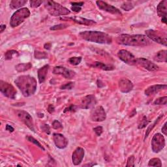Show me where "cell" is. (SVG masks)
Instances as JSON below:
<instances>
[{
  "mask_svg": "<svg viewBox=\"0 0 167 167\" xmlns=\"http://www.w3.org/2000/svg\"><path fill=\"white\" fill-rule=\"evenodd\" d=\"M117 43L124 46H147L152 44V40L144 35L121 34L116 38Z\"/></svg>",
  "mask_w": 167,
  "mask_h": 167,
  "instance_id": "6da1fadb",
  "label": "cell"
},
{
  "mask_svg": "<svg viewBox=\"0 0 167 167\" xmlns=\"http://www.w3.org/2000/svg\"><path fill=\"white\" fill-rule=\"evenodd\" d=\"M15 83L26 97L32 96L37 90V80L33 76L30 75L19 76L16 78Z\"/></svg>",
  "mask_w": 167,
  "mask_h": 167,
  "instance_id": "7a4b0ae2",
  "label": "cell"
},
{
  "mask_svg": "<svg viewBox=\"0 0 167 167\" xmlns=\"http://www.w3.org/2000/svg\"><path fill=\"white\" fill-rule=\"evenodd\" d=\"M79 36L86 41L98 44H109L112 42L110 35L98 31H84L79 33Z\"/></svg>",
  "mask_w": 167,
  "mask_h": 167,
  "instance_id": "3957f363",
  "label": "cell"
},
{
  "mask_svg": "<svg viewBox=\"0 0 167 167\" xmlns=\"http://www.w3.org/2000/svg\"><path fill=\"white\" fill-rule=\"evenodd\" d=\"M43 4L48 13L53 16H66L71 13L70 11L67 8L54 1L46 0L43 1Z\"/></svg>",
  "mask_w": 167,
  "mask_h": 167,
  "instance_id": "277c9868",
  "label": "cell"
},
{
  "mask_svg": "<svg viewBox=\"0 0 167 167\" xmlns=\"http://www.w3.org/2000/svg\"><path fill=\"white\" fill-rule=\"evenodd\" d=\"M30 11L26 7L18 9L12 15L10 20V26L12 28L18 27L19 25L24 22L26 18L30 16Z\"/></svg>",
  "mask_w": 167,
  "mask_h": 167,
  "instance_id": "5b68a950",
  "label": "cell"
},
{
  "mask_svg": "<svg viewBox=\"0 0 167 167\" xmlns=\"http://www.w3.org/2000/svg\"><path fill=\"white\" fill-rule=\"evenodd\" d=\"M145 36L151 40L157 42L160 44L166 46L167 39L166 32H161L159 31L154 30H147L145 31Z\"/></svg>",
  "mask_w": 167,
  "mask_h": 167,
  "instance_id": "8992f818",
  "label": "cell"
},
{
  "mask_svg": "<svg viewBox=\"0 0 167 167\" xmlns=\"http://www.w3.org/2000/svg\"><path fill=\"white\" fill-rule=\"evenodd\" d=\"M0 91L4 96L11 99H15L17 94L13 85L3 80L0 81Z\"/></svg>",
  "mask_w": 167,
  "mask_h": 167,
  "instance_id": "52a82bcc",
  "label": "cell"
},
{
  "mask_svg": "<svg viewBox=\"0 0 167 167\" xmlns=\"http://www.w3.org/2000/svg\"><path fill=\"white\" fill-rule=\"evenodd\" d=\"M152 149L154 153H159L165 146V139L161 133L155 134L152 140Z\"/></svg>",
  "mask_w": 167,
  "mask_h": 167,
  "instance_id": "ba28073f",
  "label": "cell"
},
{
  "mask_svg": "<svg viewBox=\"0 0 167 167\" xmlns=\"http://www.w3.org/2000/svg\"><path fill=\"white\" fill-rule=\"evenodd\" d=\"M119 59L123 61L124 63L129 65H137V59L135 56L127 50H120L118 52Z\"/></svg>",
  "mask_w": 167,
  "mask_h": 167,
  "instance_id": "9c48e42d",
  "label": "cell"
},
{
  "mask_svg": "<svg viewBox=\"0 0 167 167\" xmlns=\"http://www.w3.org/2000/svg\"><path fill=\"white\" fill-rule=\"evenodd\" d=\"M16 115L18 117V118L22 121V122L30 129L31 131L35 132L34 128V123L32 116L24 110H18L16 112Z\"/></svg>",
  "mask_w": 167,
  "mask_h": 167,
  "instance_id": "30bf717a",
  "label": "cell"
},
{
  "mask_svg": "<svg viewBox=\"0 0 167 167\" xmlns=\"http://www.w3.org/2000/svg\"><path fill=\"white\" fill-rule=\"evenodd\" d=\"M90 118L92 121H95V122H101L105 120L106 118V114L103 107L98 106L93 109L90 114Z\"/></svg>",
  "mask_w": 167,
  "mask_h": 167,
  "instance_id": "8fae6325",
  "label": "cell"
},
{
  "mask_svg": "<svg viewBox=\"0 0 167 167\" xmlns=\"http://www.w3.org/2000/svg\"><path fill=\"white\" fill-rule=\"evenodd\" d=\"M53 73L54 75H61L67 79H72L76 75V73L73 70L69 69L65 67L56 66L53 69Z\"/></svg>",
  "mask_w": 167,
  "mask_h": 167,
  "instance_id": "7c38bea8",
  "label": "cell"
},
{
  "mask_svg": "<svg viewBox=\"0 0 167 167\" xmlns=\"http://www.w3.org/2000/svg\"><path fill=\"white\" fill-rule=\"evenodd\" d=\"M137 65L142 67L145 70L152 72V71H156L159 69V67L157 64L153 63L149 59H147L144 58H139L137 59Z\"/></svg>",
  "mask_w": 167,
  "mask_h": 167,
  "instance_id": "4fadbf2b",
  "label": "cell"
},
{
  "mask_svg": "<svg viewBox=\"0 0 167 167\" xmlns=\"http://www.w3.org/2000/svg\"><path fill=\"white\" fill-rule=\"evenodd\" d=\"M96 4L97 7H99V9H101V10L102 11H106L107 12V13L112 14V15H122L121 12L118 9H117L113 5H111L108 4L106 2H104L103 1H97Z\"/></svg>",
  "mask_w": 167,
  "mask_h": 167,
  "instance_id": "5bb4252c",
  "label": "cell"
},
{
  "mask_svg": "<svg viewBox=\"0 0 167 167\" xmlns=\"http://www.w3.org/2000/svg\"><path fill=\"white\" fill-rule=\"evenodd\" d=\"M97 103L96 97L94 95H88L84 97L81 101L80 108L82 109H90L94 108Z\"/></svg>",
  "mask_w": 167,
  "mask_h": 167,
  "instance_id": "9a60e30c",
  "label": "cell"
},
{
  "mask_svg": "<svg viewBox=\"0 0 167 167\" xmlns=\"http://www.w3.org/2000/svg\"><path fill=\"white\" fill-rule=\"evenodd\" d=\"M53 140L56 146L59 149H65L67 146L69 141L63 135L59 133H54L53 135Z\"/></svg>",
  "mask_w": 167,
  "mask_h": 167,
  "instance_id": "2e32d148",
  "label": "cell"
},
{
  "mask_svg": "<svg viewBox=\"0 0 167 167\" xmlns=\"http://www.w3.org/2000/svg\"><path fill=\"white\" fill-rule=\"evenodd\" d=\"M157 15L161 18L162 22L166 24V15H167V1L163 0L158 4L157 7Z\"/></svg>",
  "mask_w": 167,
  "mask_h": 167,
  "instance_id": "e0dca14e",
  "label": "cell"
},
{
  "mask_svg": "<svg viewBox=\"0 0 167 167\" xmlns=\"http://www.w3.org/2000/svg\"><path fill=\"white\" fill-rule=\"evenodd\" d=\"M85 155V152L82 147H78L73 152L72 155V161L74 165L78 166L82 163Z\"/></svg>",
  "mask_w": 167,
  "mask_h": 167,
  "instance_id": "ac0fdd59",
  "label": "cell"
},
{
  "mask_svg": "<svg viewBox=\"0 0 167 167\" xmlns=\"http://www.w3.org/2000/svg\"><path fill=\"white\" fill-rule=\"evenodd\" d=\"M119 90L123 94L130 92L133 88V84L127 78H122L119 81Z\"/></svg>",
  "mask_w": 167,
  "mask_h": 167,
  "instance_id": "d6986e66",
  "label": "cell"
},
{
  "mask_svg": "<svg viewBox=\"0 0 167 167\" xmlns=\"http://www.w3.org/2000/svg\"><path fill=\"white\" fill-rule=\"evenodd\" d=\"M167 86L166 84H156L152 85L149 86L145 90L144 94L147 96H152V95H156L159 92L163 91V90H166Z\"/></svg>",
  "mask_w": 167,
  "mask_h": 167,
  "instance_id": "ffe728a7",
  "label": "cell"
},
{
  "mask_svg": "<svg viewBox=\"0 0 167 167\" xmlns=\"http://www.w3.org/2000/svg\"><path fill=\"white\" fill-rule=\"evenodd\" d=\"M66 19L71 20L72 21H73V22L78 24L84 25V26H91V25H94L96 24V22L94 20H89V19L82 18V17H79V16H78H78H73V17L67 18Z\"/></svg>",
  "mask_w": 167,
  "mask_h": 167,
  "instance_id": "44dd1931",
  "label": "cell"
},
{
  "mask_svg": "<svg viewBox=\"0 0 167 167\" xmlns=\"http://www.w3.org/2000/svg\"><path fill=\"white\" fill-rule=\"evenodd\" d=\"M50 66L49 65H45L42 67L38 69L37 75H38V80L40 84H42L45 82L46 78V76L48 72Z\"/></svg>",
  "mask_w": 167,
  "mask_h": 167,
  "instance_id": "7402d4cb",
  "label": "cell"
},
{
  "mask_svg": "<svg viewBox=\"0 0 167 167\" xmlns=\"http://www.w3.org/2000/svg\"><path fill=\"white\" fill-rule=\"evenodd\" d=\"M90 66L92 67L102 69L103 71H112L115 69V67L112 65H108L99 61H95L93 63L92 65H90Z\"/></svg>",
  "mask_w": 167,
  "mask_h": 167,
  "instance_id": "603a6c76",
  "label": "cell"
},
{
  "mask_svg": "<svg viewBox=\"0 0 167 167\" xmlns=\"http://www.w3.org/2000/svg\"><path fill=\"white\" fill-rule=\"evenodd\" d=\"M167 58V51L166 50H162L157 52L154 57L155 61L157 62H164L166 63Z\"/></svg>",
  "mask_w": 167,
  "mask_h": 167,
  "instance_id": "cb8c5ba5",
  "label": "cell"
},
{
  "mask_svg": "<svg viewBox=\"0 0 167 167\" xmlns=\"http://www.w3.org/2000/svg\"><path fill=\"white\" fill-rule=\"evenodd\" d=\"M32 67V64L31 63H19L15 66V70L19 73L25 72L26 71H28L29 69Z\"/></svg>",
  "mask_w": 167,
  "mask_h": 167,
  "instance_id": "d4e9b609",
  "label": "cell"
},
{
  "mask_svg": "<svg viewBox=\"0 0 167 167\" xmlns=\"http://www.w3.org/2000/svg\"><path fill=\"white\" fill-rule=\"evenodd\" d=\"M26 0H13L10 3V7L12 9H16L20 8L27 3Z\"/></svg>",
  "mask_w": 167,
  "mask_h": 167,
  "instance_id": "484cf974",
  "label": "cell"
},
{
  "mask_svg": "<svg viewBox=\"0 0 167 167\" xmlns=\"http://www.w3.org/2000/svg\"><path fill=\"white\" fill-rule=\"evenodd\" d=\"M14 56H19L18 52L15 51V50H11V51H8L5 52V60H10L13 58Z\"/></svg>",
  "mask_w": 167,
  "mask_h": 167,
  "instance_id": "4316f807",
  "label": "cell"
},
{
  "mask_svg": "<svg viewBox=\"0 0 167 167\" xmlns=\"http://www.w3.org/2000/svg\"><path fill=\"white\" fill-rule=\"evenodd\" d=\"M148 166H162L161 161L159 158H153L149 161Z\"/></svg>",
  "mask_w": 167,
  "mask_h": 167,
  "instance_id": "83f0119b",
  "label": "cell"
},
{
  "mask_svg": "<svg viewBox=\"0 0 167 167\" xmlns=\"http://www.w3.org/2000/svg\"><path fill=\"white\" fill-rule=\"evenodd\" d=\"M69 63L72 65H78L82 61V57H72L68 59Z\"/></svg>",
  "mask_w": 167,
  "mask_h": 167,
  "instance_id": "f1b7e54d",
  "label": "cell"
},
{
  "mask_svg": "<svg viewBox=\"0 0 167 167\" xmlns=\"http://www.w3.org/2000/svg\"><path fill=\"white\" fill-rule=\"evenodd\" d=\"M26 139H27L29 142L33 143V144H34L35 145H36L37 146L40 147V149H42V150H44V147L42 146V144H40V143L39 141H38L37 140H36L35 138H34L33 137H32V136H27V137H26Z\"/></svg>",
  "mask_w": 167,
  "mask_h": 167,
  "instance_id": "f546056e",
  "label": "cell"
},
{
  "mask_svg": "<svg viewBox=\"0 0 167 167\" xmlns=\"http://www.w3.org/2000/svg\"><path fill=\"white\" fill-rule=\"evenodd\" d=\"M167 102V97H162L157 99L156 101L154 102V105H166Z\"/></svg>",
  "mask_w": 167,
  "mask_h": 167,
  "instance_id": "4dcf8cb0",
  "label": "cell"
},
{
  "mask_svg": "<svg viewBox=\"0 0 167 167\" xmlns=\"http://www.w3.org/2000/svg\"><path fill=\"white\" fill-rule=\"evenodd\" d=\"M163 114H162L160 115L158 118H157V120L155 121V122L154 123V124H152V126H149V127L147 128V129L146 131V133H145V138H144V139H145L147 137H148V135L149 134V133H150V131H151L152 129H153V128H154L155 126H156V124L159 122V120H160V119H161V118H163Z\"/></svg>",
  "mask_w": 167,
  "mask_h": 167,
  "instance_id": "1f68e13d",
  "label": "cell"
},
{
  "mask_svg": "<svg viewBox=\"0 0 167 167\" xmlns=\"http://www.w3.org/2000/svg\"><path fill=\"white\" fill-rule=\"evenodd\" d=\"M148 123H149V121L147 120V117L145 116H143L141 120H140V122L139 123H138V128L139 129H143L146 127V125Z\"/></svg>",
  "mask_w": 167,
  "mask_h": 167,
  "instance_id": "d6a6232c",
  "label": "cell"
},
{
  "mask_svg": "<svg viewBox=\"0 0 167 167\" xmlns=\"http://www.w3.org/2000/svg\"><path fill=\"white\" fill-rule=\"evenodd\" d=\"M34 57L35 59H46L48 58V54L44 52L35 51L34 52Z\"/></svg>",
  "mask_w": 167,
  "mask_h": 167,
  "instance_id": "836d02e7",
  "label": "cell"
},
{
  "mask_svg": "<svg viewBox=\"0 0 167 167\" xmlns=\"http://www.w3.org/2000/svg\"><path fill=\"white\" fill-rule=\"evenodd\" d=\"M135 5L133 4L132 2L131 1H127L125 2L123 4H122V5L121 6V7L122 9H123L124 11H129L131 9H133L134 8Z\"/></svg>",
  "mask_w": 167,
  "mask_h": 167,
  "instance_id": "e575fe53",
  "label": "cell"
},
{
  "mask_svg": "<svg viewBox=\"0 0 167 167\" xmlns=\"http://www.w3.org/2000/svg\"><path fill=\"white\" fill-rule=\"evenodd\" d=\"M69 27V25L67 24H59L58 25H55L54 26H52L50 30H52V31H57V30H64Z\"/></svg>",
  "mask_w": 167,
  "mask_h": 167,
  "instance_id": "d590c367",
  "label": "cell"
},
{
  "mask_svg": "<svg viewBox=\"0 0 167 167\" xmlns=\"http://www.w3.org/2000/svg\"><path fill=\"white\" fill-rule=\"evenodd\" d=\"M78 108H79V106L75 105V104H71V105L68 106L67 108H65V110H63V112L66 113V112H75L77 110Z\"/></svg>",
  "mask_w": 167,
  "mask_h": 167,
  "instance_id": "8d00e7d4",
  "label": "cell"
},
{
  "mask_svg": "<svg viewBox=\"0 0 167 167\" xmlns=\"http://www.w3.org/2000/svg\"><path fill=\"white\" fill-rule=\"evenodd\" d=\"M43 3L42 1H38V0H32L30 1V6L32 8H37L40 6V5Z\"/></svg>",
  "mask_w": 167,
  "mask_h": 167,
  "instance_id": "74e56055",
  "label": "cell"
},
{
  "mask_svg": "<svg viewBox=\"0 0 167 167\" xmlns=\"http://www.w3.org/2000/svg\"><path fill=\"white\" fill-rule=\"evenodd\" d=\"M75 86V82H69L61 86L60 87L61 90H71Z\"/></svg>",
  "mask_w": 167,
  "mask_h": 167,
  "instance_id": "f35d334b",
  "label": "cell"
},
{
  "mask_svg": "<svg viewBox=\"0 0 167 167\" xmlns=\"http://www.w3.org/2000/svg\"><path fill=\"white\" fill-rule=\"evenodd\" d=\"M135 157L134 156H131L129 157L127 161V164H126V166H135Z\"/></svg>",
  "mask_w": 167,
  "mask_h": 167,
  "instance_id": "ab89813d",
  "label": "cell"
},
{
  "mask_svg": "<svg viewBox=\"0 0 167 167\" xmlns=\"http://www.w3.org/2000/svg\"><path fill=\"white\" fill-rule=\"evenodd\" d=\"M52 128L54 129H63V125L62 124L59 122L58 120H54L53 122L52 123Z\"/></svg>",
  "mask_w": 167,
  "mask_h": 167,
  "instance_id": "60d3db41",
  "label": "cell"
},
{
  "mask_svg": "<svg viewBox=\"0 0 167 167\" xmlns=\"http://www.w3.org/2000/svg\"><path fill=\"white\" fill-rule=\"evenodd\" d=\"M40 128H41L42 131L45 133H46L47 135L51 134V127L48 124H42L40 126Z\"/></svg>",
  "mask_w": 167,
  "mask_h": 167,
  "instance_id": "b9f144b4",
  "label": "cell"
},
{
  "mask_svg": "<svg viewBox=\"0 0 167 167\" xmlns=\"http://www.w3.org/2000/svg\"><path fill=\"white\" fill-rule=\"evenodd\" d=\"M93 130L94 131L95 134L97 135V136H98V137H100L102 135V132H103V128L101 126H98V127H95L93 129Z\"/></svg>",
  "mask_w": 167,
  "mask_h": 167,
  "instance_id": "7bdbcfd3",
  "label": "cell"
},
{
  "mask_svg": "<svg viewBox=\"0 0 167 167\" xmlns=\"http://www.w3.org/2000/svg\"><path fill=\"white\" fill-rule=\"evenodd\" d=\"M71 11H73V12H75V13H79L80 11L82 10V8L81 7H78V6H75V5H73L71 7Z\"/></svg>",
  "mask_w": 167,
  "mask_h": 167,
  "instance_id": "ee69618b",
  "label": "cell"
},
{
  "mask_svg": "<svg viewBox=\"0 0 167 167\" xmlns=\"http://www.w3.org/2000/svg\"><path fill=\"white\" fill-rule=\"evenodd\" d=\"M47 110L50 114H52L55 111V107L53 104H49L47 108Z\"/></svg>",
  "mask_w": 167,
  "mask_h": 167,
  "instance_id": "f6af8a7d",
  "label": "cell"
},
{
  "mask_svg": "<svg viewBox=\"0 0 167 167\" xmlns=\"http://www.w3.org/2000/svg\"><path fill=\"white\" fill-rule=\"evenodd\" d=\"M5 129H6V131H7L10 133H13V132H14V131H15V129H14V127H12V126L10 125H8V124L7 125H6V126H5Z\"/></svg>",
  "mask_w": 167,
  "mask_h": 167,
  "instance_id": "bcb514c9",
  "label": "cell"
},
{
  "mask_svg": "<svg viewBox=\"0 0 167 167\" xmlns=\"http://www.w3.org/2000/svg\"><path fill=\"white\" fill-rule=\"evenodd\" d=\"M71 5L75 6H78V7H82L84 5V2H71Z\"/></svg>",
  "mask_w": 167,
  "mask_h": 167,
  "instance_id": "7dc6e473",
  "label": "cell"
},
{
  "mask_svg": "<svg viewBox=\"0 0 167 167\" xmlns=\"http://www.w3.org/2000/svg\"><path fill=\"white\" fill-rule=\"evenodd\" d=\"M161 131H162V133H163L164 135H165V136L166 135V122L164 124L163 127H162Z\"/></svg>",
  "mask_w": 167,
  "mask_h": 167,
  "instance_id": "c3c4849f",
  "label": "cell"
},
{
  "mask_svg": "<svg viewBox=\"0 0 167 167\" xmlns=\"http://www.w3.org/2000/svg\"><path fill=\"white\" fill-rule=\"evenodd\" d=\"M52 47V44L50 43V42H47V43L44 44V48L46 50H51Z\"/></svg>",
  "mask_w": 167,
  "mask_h": 167,
  "instance_id": "681fc988",
  "label": "cell"
},
{
  "mask_svg": "<svg viewBox=\"0 0 167 167\" xmlns=\"http://www.w3.org/2000/svg\"><path fill=\"white\" fill-rule=\"evenodd\" d=\"M97 87L99 88H102L104 86V84L102 82V81L101 80H97Z\"/></svg>",
  "mask_w": 167,
  "mask_h": 167,
  "instance_id": "f907efd6",
  "label": "cell"
},
{
  "mask_svg": "<svg viewBox=\"0 0 167 167\" xmlns=\"http://www.w3.org/2000/svg\"><path fill=\"white\" fill-rule=\"evenodd\" d=\"M5 29H6V25L1 24V26H0V32H1V33H3Z\"/></svg>",
  "mask_w": 167,
  "mask_h": 167,
  "instance_id": "816d5d0a",
  "label": "cell"
},
{
  "mask_svg": "<svg viewBox=\"0 0 167 167\" xmlns=\"http://www.w3.org/2000/svg\"><path fill=\"white\" fill-rule=\"evenodd\" d=\"M136 114H137V110H136V109H134L133 110L132 112H131L130 117H133L135 115H136Z\"/></svg>",
  "mask_w": 167,
  "mask_h": 167,
  "instance_id": "f5cc1de1",
  "label": "cell"
},
{
  "mask_svg": "<svg viewBox=\"0 0 167 167\" xmlns=\"http://www.w3.org/2000/svg\"><path fill=\"white\" fill-rule=\"evenodd\" d=\"M94 165H95V164L94 163H91V164H86L83 166H93Z\"/></svg>",
  "mask_w": 167,
  "mask_h": 167,
  "instance_id": "db71d44e",
  "label": "cell"
}]
</instances>
